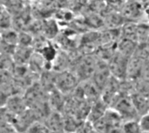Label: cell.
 Listing matches in <instances>:
<instances>
[{
    "label": "cell",
    "mask_w": 149,
    "mask_h": 133,
    "mask_svg": "<svg viewBox=\"0 0 149 133\" xmlns=\"http://www.w3.org/2000/svg\"><path fill=\"white\" fill-rule=\"evenodd\" d=\"M3 10H3V5L0 3V14H1Z\"/></svg>",
    "instance_id": "9a60e30c"
},
{
    "label": "cell",
    "mask_w": 149,
    "mask_h": 133,
    "mask_svg": "<svg viewBox=\"0 0 149 133\" xmlns=\"http://www.w3.org/2000/svg\"><path fill=\"white\" fill-rule=\"evenodd\" d=\"M121 132L123 133H141V129L139 127L138 121L134 120H127L120 126Z\"/></svg>",
    "instance_id": "8fae6325"
},
{
    "label": "cell",
    "mask_w": 149,
    "mask_h": 133,
    "mask_svg": "<svg viewBox=\"0 0 149 133\" xmlns=\"http://www.w3.org/2000/svg\"><path fill=\"white\" fill-rule=\"evenodd\" d=\"M56 89L61 93H68L73 91L79 84V81L73 71H64L58 72L54 79Z\"/></svg>",
    "instance_id": "3957f363"
},
{
    "label": "cell",
    "mask_w": 149,
    "mask_h": 133,
    "mask_svg": "<svg viewBox=\"0 0 149 133\" xmlns=\"http://www.w3.org/2000/svg\"><path fill=\"white\" fill-rule=\"evenodd\" d=\"M130 98L137 114H141V116H142L148 113V95L134 91L130 96Z\"/></svg>",
    "instance_id": "8992f818"
},
{
    "label": "cell",
    "mask_w": 149,
    "mask_h": 133,
    "mask_svg": "<svg viewBox=\"0 0 149 133\" xmlns=\"http://www.w3.org/2000/svg\"><path fill=\"white\" fill-rule=\"evenodd\" d=\"M16 130L11 125H0V133H15Z\"/></svg>",
    "instance_id": "5bb4252c"
},
{
    "label": "cell",
    "mask_w": 149,
    "mask_h": 133,
    "mask_svg": "<svg viewBox=\"0 0 149 133\" xmlns=\"http://www.w3.org/2000/svg\"><path fill=\"white\" fill-rule=\"evenodd\" d=\"M127 61H128L127 57L120 54L115 50L112 57L107 61L111 76L120 81L126 80Z\"/></svg>",
    "instance_id": "7a4b0ae2"
},
{
    "label": "cell",
    "mask_w": 149,
    "mask_h": 133,
    "mask_svg": "<svg viewBox=\"0 0 149 133\" xmlns=\"http://www.w3.org/2000/svg\"><path fill=\"white\" fill-rule=\"evenodd\" d=\"M9 96L10 94L6 91V90L3 89V86H0V107L5 105Z\"/></svg>",
    "instance_id": "4fadbf2b"
},
{
    "label": "cell",
    "mask_w": 149,
    "mask_h": 133,
    "mask_svg": "<svg viewBox=\"0 0 149 133\" xmlns=\"http://www.w3.org/2000/svg\"><path fill=\"white\" fill-rule=\"evenodd\" d=\"M98 61L99 58L93 54L83 55L79 59L73 73L76 75L79 82L90 80L92 78Z\"/></svg>",
    "instance_id": "6da1fadb"
},
{
    "label": "cell",
    "mask_w": 149,
    "mask_h": 133,
    "mask_svg": "<svg viewBox=\"0 0 149 133\" xmlns=\"http://www.w3.org/2000/svg\"><path fill=\"white\" fill-rule=\"evenodd\" d=\"M137 43L124 37H120L119 41L116 44V51L119 52L120 54L123 55L124 57L129 58L130 57L133 56L135 48H136Z\"/></svg>",
    "instance_id": "52a82bcc"
},
{
    "label": "cell",
    "mask_w": 149,
    "mask_h": 133,
    "mask_svg": "<svg viewBox=\"0 0 149 133\" xmlns=\"http://www.w3.org/2000/svg\"><path fill=\"white\" fill-rule=\"evenodd\" d=\"M15 117L8 111L5 106L0 107V125H13Z\"/></svg>",
    "instance_id": "30bf717a"
},
{
    "label": "cell",
    "mask_w": 149,
    "mask_h": 133,
    "mask_svg": "<svg viewBox=\"0 0 149 133\" xmlns=\"http://www.w3.org/2000/svg\"><path fill=\"white\" fill-rule=\"evenodd\" d=\"M4 106L14 116H17L28 109V105L25 102L24 98L17 94L10 95Z\"/></svg>",
    "instance_id": "5b68a950"
},
{
    "label": "cell",
    "mask_w": 149,
    "mask_h": 133,
    "mask_svg": "<svg viewBox=\"0 0 149 133\" xmlns=\"http://www.w3.org/2000/svg\"><path fill=\"white\" fill-rule=\"evenodd\" d=\"M138 124H139V127H140L141 132H148V113L142 115L140 121H138Z\"/></svg>",
    "instance_id": "7c38bea8"
},
{
    "label": "cell",
    "mask_w": 149,
    "mask_h": 133,
    "mask_svg": "<svg viewBox=\"0 0 149 133\" xmlns=\"http://www.w3.org/2000/svg\"><path fill=\"white\" fill-rule=\"evenodd\" d=\"M148 23H137V44L148 43Z\"/></svg>",
    "instance_id": "ba28073f"
},
{
    "label": "cell",
    "mask_w": 149,
    "mask_h": 133,
    "mask_svg": "<svg viewBox=\"0 0 149 133\" xmlns=\"http://www.w3.org/2000/svg\"><path fill=\"white\" fill-rule=\"evenodd\" d=\"M15 133H21V132H16Z\"/></svg>",
    "instance_id": "2e32d148"
},
{
    "label": "cell",
    "mask_w": 149,
    "mask_h": 133,
    "mask_svg": "<svg viewBox=\"0 0 149 133\" xmlns=\"http://www.w3.org/2000/svg\"><path fill=\"white\" fill-rule=\"evenodd\" d=\"M111 78H112V76H111L107 61H105L101 58H99L97 66H96L93 75L90 80L93 83V85L96 86V88L99 90V91L101 92V91L107 85V84L108 83V81L110 80Z\"/></svg>",
    "instance_id": "277c9868"
},
{
    "label": "cell",
    "mask_w": 149,
    "mask_h": 133,
    "mask_svg": "<svg viewBox=\"0 0 149 133\" xmlns=\"http://www.w3.org/2000/svg\"><path fill=\"white\" fill-rule=\"evenodd\" d=\"M12 18L9 12L6 10H3L0 14V33L12 29Z\"/></svg>",
    "instance_id": "9c48e42d"
}]
</instances>
